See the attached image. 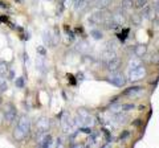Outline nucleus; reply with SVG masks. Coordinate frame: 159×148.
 <instances>
[{
	"label": "nucleus",
	"mask_w": 159,
	"mask_h": 148,
	"mask_svg": "<svg viewBox=\"0 0 159 148\" xmlns=\"http://www.w3.org/2000/svg\"><path fill=\"white\" fill-rule=\"evenodd\" d=\"M77 126H81V127H93L96 124V119L94 116H92L89 114V111L86 108H78L77 111V116L74 119Z\"/></svg>",
	"instance_id": "obj_1"
},
{
	"label": "nucleus",
	"mask_w": 159,
	"mask_h": 148,
	"mask_svg": "<svg viewBox=\"0 0 159 148\" xmlns=\"http://www.w3.org/2000/svg\"><path fill=\"white\" fill-rule=\"evenodd\" d=\"M3 116H4V122H6L7 124H12V123L17 119V110L15 108L12 103H7V105L4 106Z\"/></svg>",
	"instance_id": "obj_2"
},
{
	"label": "nucleus",
	"mask_w": 159,
	"mask_h": 148,
	"mask_svg": "<svg viewBox=\"0 0 159 148\" xmlns=\"http://www.w3.org/2000/svg\"><path fill=\"white\" fill-rule=\"evenodd\" d=\"M61 126H62V132L64 134H72V132L76 130V122H74L73 118H70V115H64L62 119H61Z\"/></svg>",
	"instance_id": "obj_3"
},
{
	"label": "nucleus",
	"mask_w": 159,
	"mask_h": 148,
	"mask_svg": "<svg viewBox=\"0 0 159 148\" xmlns=\"http://www.w3.org/2000/svg\"><path fill=\"white\" fill-rule=\"evenodd\" d=\"M107 81L110 82L111 85H114V86L122 87V86H125V83H126V78H125V76H123L122 73H119V72H111L110 77L107 78Z\"/></svg>",
	"instance_id": "obj_4"
},
{
	"label": "nucleus",
	"mask_w": 159,
	"mask_h": 148,
	"mask_svg": "<svg viewBox=\"0 0 159 148\" xmlns=\"http://www.w3.org/2000/svg\"><path fill=\"white\" fill-rule=\"evenodd\" d=\"M145 76H146V67H143L142 65L135 67V69H131V70H130V81L131 82L143 80Z\"/></svg>",
	"instance_id": "obj_5"
},
{
	"label": "nucleus",
	"mask_w": 159,
	"mask_h": 148,
	"mask_svg": "<svg viewBox=\"0 0 159 148\" xmlns=\"http://www.w3.org/2000/svg\"><path fill=\"white\" fill-rule=\"evenodd\" d=\"M23 132H25L27 135H29V131H31V120H29L28 115H21L17 119V126Z\"/></svg>",
	"instance_id": "obj_6"
},
{
	"label": "nucleus",
	"mask_w": 159,
	"mask_h": 148,
	"mask_svg": "<svg viewBox=\"0 0 159 148\" xmlns=\"http://www.w3.org/2000/svg\"><path fill=\"white\" fill-rule=\"evenodd\" d=\"M51 127V120L47 116H40L36 122V128L39 132H47Z\"/></svg>",
	"instance_id": "obj_7"
},
{
	"label": "nucleus",
	"mask_w": 159,
	"mask_h": 148,
	"mask_svg": "<svg viewBox=\"0 0 159 148\" xmlns=\"http://www.w3.org/2000/svg\"><path fill=\"white\" fill-rule=\"evenodd\" d=\"M121 58H118V57H114L111 58V60H109L106 61V67H107V70L109 72H117L119 67H121Z\"/></svg>",
	"instance_id": "obj_8"
},
{
	"label": "nucleus",
	"mask_w": 159,
	"mask_h": 148,
	"mask_svg": "<svg viewBox=\"0 0 159 148\" xmlns=\"http://www.w3.org/2000/svg\"><path fill=\"white\" fill-rule=\"evenodd\" d=\"M143 93V87H139V86H133V87H129L125 90V93H123V95L126 97H141Z\"/></svg>",
	"instance_id": "obj_9"
},
{
	"label": "nucleus",
	"mask_w": 159,
	"mask_h": 148,
	"mask_svg": "<svg viewBox=\"0 0 159 148\" xmlns=\"http://www.w3.org/2000/svg\"><path fill=\"white\" fill-rule=\"evenodd\" d=\"M111 19H113V21L117 24V25H122V24H125L126 23V17H125V15H122V12H114L111 15Z\"/></svg>",
	"instance_id": "obj_10"
},
{
	"label": "nucleus",
	"mask_w": 159,
	"mask_h": 148,
	"mask_svg": "<svg viewBox=\"0 0 159 148\" xmlns=\"http://www.w3.org/2000/svg\"><path fill=\"white\" fill-rule=\"evenodd\" d=\"M27 137H28V135L25 134V132H23L19 127H16V128L13 130V139H15V140H17V141H23L24 139H27Z\"/></svg>",
	"instance_id": "obj_11"
},
{
	"label": "nucleus",
	"mask_w": 159,
	"mask_h": 148,
	"mask_svg": "<svg viewBox=\"0 0 159 148\" xmlns=\"http://www.w3.org/2000/svg\"><path fill=\"white\" fill-rule=\"evenodd\" d=\"M147 52V46L143 45V44H139V45H135V48H134V53H135L137 57H142L145 56Z\"/></svg>",
	"instance_id": "obj_12"
},
{
	"label": "nucleus",
	"mask_w": 159,
	"mask_h": 148,
	"mask_svg": "<svg viewBox=\"0 0 159 148\" xmlns=\"http://www.w3.org/2000/svg\"><path fill=\"white\" fill-rule=\"evenodd\" d=\"M110 3H111V0H94V7L98 8V9H103Z\"/></svg>",
	"instance_id": "obj_13"
},
{
	"label": "nucleus",
	"mask_w": 159,
	"mask_h": 148,
	"mask_svg": "<svg viewBox=\"0 0 159 148\" xmlns=\"http://www.w3.org/2000/svg\"><path fill=\"white\" fill-rule=\"evenodd\" d=\"M88 7V2L86 0H76V4H74V8H76V11H82V9H85Z\"/></svg>",
	"instance_id": "obj_14"
},
{
	"label": "nucleus",
	"mask_w": 159,
	"mask_h": 148,
	"mask_svg": "<svg viewBox=\"0 0 159 148\" xmlns=\"http://www.w3.org/2000/svg\"><path fill=\"white\" fill-rule=\"evenodd\" d=\"M121 7H122V9H125V11H130L134 7V0H122Z\"/></svg>",
	"instance_id": "obj_15"
},
{
	"label": "nucleus",
	"mask_w": 159,
	"mask_h": 148,
	"mask_svg": "<svg viewBox=\"0 0 159 148\" xmlns=\"http://www.w3.org/2000/svg\"><path fill=\"white\" fill-rule=\"evenodd\" d=\"M8 87V82L6 80V76H0V94L4 93Z\"/></svg>",
	"instance_id": "obj_16"
},
{
	"label": "nucleus",
	"mask_w": 159,
	"mask_h": 148,
	"mask_svg": "<svg viewBox=\"0 0 159 148\" xmlns=\"http://www.w3.org/2000/svg\"><path fill=\"white\" fill-rule=\"evenodd\" d=\"M8 72V62L0 61V76H6Z\"/></svg>",
	"instance_id": "obj_17"
},
{
	"label": "nucleus",
	"mask_w": 159,
	"mask_h": 148,
	"mask_svg": "<svg viewBox=\"0 0 159 148\" xmlns=\"http://www.w3.org/2000/svg\"><path fill=\"white\" fill-rule=\"evenodd\" d=\"M141 60L139 58H135V60H130V62H129V69H135V67H138V66H141Z\"/></svg>",
	"instance_id": "obj_18"
},
{
	"label": "nucleus",
	"mask_w": 159,
	"mask_h": 148,
	"mask_svg": "<svg viewBox=\"0 0 159 148\" xmlns=\"http://www.w3.org/2000/svg\"><path fill=\"white\" fill-rule=\"evenodd\" d=\"M147 3H148V0H137L134 6H135L137 8H145L147 6Z\"/></svg>",
	"instance_id": "obj_19"
},
{
	"label": "nucleus",
	"mask_w": 159,
	"mask_h": 148,
	"mask_svg": "<svg viewBox=\"0 0 159 148\" xmlns=\"http://www.w3.org/2000/svg\"><path fill=\"white\" fill-rule=\"evenodd\" d=\"M131 23L134 24V25H139V24H141V16H139V15H133Z\"/></svg>",
	"instance_id": "obj_20"
},
{
	"label": "nucleus",
	"mask_w": 159,
	"mask_h": 148,
	"mask_svg": "<svg viewBox=\"0 0 159 148\" xmlns=\"http://www.w3.org/2000/svg\"><path fill=\"white\" fill-rule=\"evenodd\" d=\"M37 53H39L41 57H44V56H45V54H47V49L44 48V46L40 45V46H37Z\"/></svg>",
	"instance_id": "obj_21"
},
{
	"label": "nucleus",
	"mask_w": 159,
	"mask_h": 148,
	"mask_svg": "<svg viewBox=\"0 0 159 148\" xmlns=\"http://www.w3.org/2000/svg\"><path fill=\"white\" fill-rule=\"evenodd\" d=\"M92 36L96 38V40H101V38H102V33L99 32V31H93L92 32Z\"/></svg>",
	"instance_id": "obj_22"
},
{
	"label": "nucleus",
	"mask_w": 159,
	"mask_h": 148,
	"mask_svg": "<svg viewBox=\"0 0 159 148\" xmlns=\"http://www.w3.org/2000/svg\"><path fill=\"white\" fill-rule=\"evenodd\" d=\"M134 107H135V105H134V103H129V105H125V106H122V110H123V111L134 110Z\"/></svg>",
	"instance_id": "obj_23"
},
{
	"label": "nucleus",
	"mask_w": 159,
	"mask_h": 148,
	"mask_svg": "<svg viewBox=\"0 0 159 148\" xmlns=\"http://www.w3.org/2000/svg\"><path fill=\"white\" fill-rule=\"evenodd\" d=\"M16 86L17 87H23L24 86V78H21V77H19V78H16Z\"/></svg>",
	"instance_id": "obj_24"
},
{
	"label": "nucleus",
	"mask_w": 159,
	"mask_h": 148,
	"mask_svg": "<svg viewBox=\"0 0 159 148\" xmlns=\"http://www.w3.org/2000/svg\"><path fill=\"white\" fill-rule=\"evenodd\" d=\"M116 120H117V122H119V123H121V122H125V120H126V115L118 114V115L116 116Z\"/></svg>",
	"instance_id": "obj_25"
},
{
	"label": "nucleus",
	"mask_w": 159,
	"mask_h": 148,
	"mask_svg": "<svg viewBox=\"0 0 159 148\" xmlns=\"http://www.w3.org/2000/svg\"><path fill=\"white\" fill-rule=\"evenodd\" d=\"M110 110L113 112H118V111H122V106H119V105H114L113 107H110Z\"/></svg>",
	"instance_id": "obj_26"
},
{
	"label": "nucleus",
	"mask_w": 159,
	"mask_h": 148,
	"mask_svg": "<svg viewBox=\"0 0 159 148\" xmlns=\"http://www.w3.org/2000/svg\"><path fill=\"white\" fill-rule=\"evenodd\" d=\"M84 62L92 63V62H93V58H92V57H89V56H85V57H84Z\"/></svg>",
	"instance_id": "obj_27"
},
{
	"label": "nucleus",
	"mask_w": 159,
	"mask_h": 148,
	"mask_svg": "<svg viewBox=\"0 0 159 148\" xmlns=\"http://www.w3.org/2000/svg\"><path fill=\"white\" fill-rule=\"evenodd\" d=\"M126 136H129V132H127V131H123L119 137H121V139H126Z\"/></svg>",
	"instance_id": "obj_28"
},
{
	"label": "nucleus",
	"mask_w": 159,
	"mask_h": 148,
	"mask_svg": "<svg viewBox=\"0 0 159 148\" xmlns=\"http://www.w3.org/2000/svg\"><path fill=\"white\" fill-rule=\"evenodd\" d=\"M0 7L6 9V8H8V4H7V3H4V2H2V0H0Z\"/></svg>",
	"instance_id": "obj_29"
},
{
	"label": "nucleus",
	"mask_w": 159,
	"mask_h": 148,
	"mask_svg": "<svg viewBox=\"0 0 159 148\" xmlns=\"http://www.w3.org/2000/svg\"><path fill=\"white\" fill-rule=\"evenodd\" d=\"M7 21H8V19H7V17L0 16V23H7Z\"/></svg>",
	"instance_id": "obj_30"
},
{
	"label": "nucleus",
	"mask_w": 159,
	"mask_h": 148,
	"mask_svg": "<svg viewBox=\"0 0 159 148\" xmlns=\"http://www.w3.org/2000/svg\"><path fill=\"white\" fill-rule=\"evenodd\" d=\"M15 3H23V0H13Z\"/></svg>",
	"instance_id": "obj_31"
},
{
	"label": "nucleus",
	"mask_w": 159,
	"mask_h": 148,
	"mask_svg": "<svg viewBox=\"0 0 159 148\" xmlns=\"http://www.w3.org/2000/svg\"><path fill=\"white\" fill-rule=\"evenodd\" d=\"M157 11L159 12V2H158V4H157Z\"/></svg>",
	"instance_id": "obj_32"
},
{
	"label": "nucleus",
	"mask_w": 159,
	"mask_h": 148,
	"mask_svg": "<svg viewBox=\"0 0 159 148\" xmlns=\"http://www.w3.org/2000/svg\"><path fill=\"white\" fill-rule=\"evenodd\" d=\"M3 105V99H2V98H0V106H2Z\"/></svg>",
	"instance_id": "obj_33"
},
{
	"label": "nucleus",
	"mask_w": 159,
	"mask_h": 148,
	"mask_svg": "<svg viewBox=\"0 0 159 148\" xmlns=\"http://www.w3.org/2000/svg\"><path fill=\"white\" fill-rule=\"evenodd\" d=\"M86 2H89V0H86Z\"/></svg>",
	"instance_id": "obj_34"
}]
</instances>
